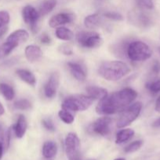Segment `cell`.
Wrapping results in <instances>:
<instances>
[{
    "mask_svg": "<svg viewBox=\"0 0 160 160\" xmlns=\"http://www.w3.org/2000/svg\"><path fill=\"white\" fill-rule=\"evenodd\" d=\"M111 119L108 117H100L89 126V130L92 133L100 136H107L111 132Z\"/></svg>",
    "mask_w": 160,
    "mask_h": 160,
    "instance_id": "obj_8",
    "label": "cell"
},
{
    "mask_svg": "<svg viewBox=\"0 0 160 160\" xmlns=\"http://www.w3.org/2000/svg\"><path fill=\"white\" fill-rule=\"evenodd\" d=\"M137 97V92L130 88H125L100 100L96 112L100 115H111L122 112Z\"/></svg>",
    "mask_w": 160,
    "mask_h": 160,
    "instance_id": "obj_1",
    "label": "cell"
},
{
    "mask_svg": "<svg viewBox=\"0 0 160 160\" xmlns=\"http://www.w3.org/2000/svg\"><path fill=\"white\" fill-rule=\"evenodd\" d=\"M142 103L140 102L130 105L128 107L125 108L123 111H122L120 117L117 122V127L119 128H123L131 124L134 120L137 119L141 114L142 109Z\"/></svg>",
    "mask_w": 160,
    "mask_h": 160,
    "instance_id": "obj_5",
    "label": "cell"
},
{
    "mask_svg": "<svg viewBox=\"0 0 160 160\" xmlns=\"http://www.w3.org/2000/svg\"><path fill=\"white\" fill-rule=\"evenodd\" d=\"M55 34L58 39L62 41H71L74 38L73 32L68 28H64V27L58 28L55 31Z\"/></svg>",
    "mask_w": 160,
    "mask_h": 160,
    "instance_id": "obj_23",
    "label": "cell"
},
{
    "mask_svg": "<svg viewBox=\"0 0 160 160\" xmlns=\"http://www.w3.org/2000/svg\"><path fill=\"white\" fill-rule=\"evenodd\" d=\"M24 54L28 62H35L39 61L42 58V52L39 46L31 45H28L25 48Z\"/></svg>",
    "mask_w": 160,
    "mask_h": 160,
    "instance_id": "obj_14",
    "label": "cell"
},
{
    "mask_svg": "<svg viewBox=\"0 0 160 160\" xmlns=\"http://www.w3.org/2000/svg\"><path fill=\"white\" fill-rule=\"evenodd\" d=\"M4 112H5L4 107H3V106L2 105V103L0 102V117L3 115V114H4Z\"/></svg>",
    "mask_w": 160,
    "mask_h": 160,
    "instance_id": "obj_40",
    "label": "cell"
},
{
    "mask_svg": "<svg viewBox=\"0 0 160 160\" xmlns=\"http://www.w3.org/2000/svg\"><path fill=\"white\" fill-rule=\"evenodd\" d=\"M75 20V15L70 12H61L53 16L49 21V25L51 28H56L58 26L72 23Z\"/></svg>",
    "mask_w": 160,
    "mask_h": 160,
    "instance_id": "obj_12",
    "label": "cell"
},
{
    "mask_svg": "<svg viewBox=\"0 0 160 160\" xmlns=\"http://www.w3.org/2000/svg\"><path fill=\"white\" fill-rule=\"evenodd\" d=\"M93 98L88 95H74L67 97L62 103L63 109L66 110L78 112L89 109L93 103Z\"/></svg>",
    "mask_w": 160,
    "mask_h": 160,
    "instance_id": "obj_4",
    "label": "cell"
},
{
    "mask_svg": "<svg viewBox=\"0 0 160 160\" xmlns=\"http://www.w3.org/2000/svg\"><path fill=\"white\" fill-rule=\"evenodd\" d=\"M60 84V75L55 72L49 78L46 84L44 86V94L48 98H53L56 95V91Z\"/></svg>",
    "mask_w": 160,
    "mask_h": 160,
    "instance_id": "obj_10",
    "label": "cell"
},
{
    "mask_svg": "<svg viewBox=\"0 0 160 160\" xmlns=\"http://www.w3.org/2000/svg\"><path fill=\"white\" fill-rule=\"evenodd\" d=\"M28 38H29V34L28 33V31H26L25 30L20 29L13 31L12 34H9L6 41L14 42L19 45L20 43L26 42Z\"/></svg>",
    "mask_w": 160,
    "mask_h": 160,
    "instance_id": "obj_16",
    "label": "cell"
},
{
    "mask_svg": "<svg viewBox=\"0 0 160 160\" xmlns=\"http://www.w3.org/2000/svg\"><path fill=\"white\" fill-rule=\"evenodd\" d=\"M58 116H59L60 119L62 120L64 123H65L66 124H71L74 122V117L66 109H61L58 112Z\"/></svg>",
    "mask_w": 160,
    "mask_h": 160,
    "instance_id": "obj_27",
    "label": "cell"
},
{
    "mask_svg": "<svg viewBox=\"0 0 160 160\" xmlns=\"http://www.w3.org/2000/svg\"><path fill=\"white\" fill-rule=\"evenodd\" d=\"M102 24V18L100 14L93 13L87 16L84 19V25L86 28L90 30L96 29Z\"/></svg>",
    "mask_w": 160,
    "mask_h": 160,
    "instance_id": "obj_17",
    "label": "cell"
},
{
    "mask_svg": "<svg viewBox=\"0 0 160 160\" xmlns=\"http://www.w3.org/2000/svg\"><path fill=\"white\" fill-rule=\"evenodd\" d=\"M80 141L75 133H69L65 138V152L68 160H80Z\"/></svg>",
    "mask_w": 160,
    "mask_h": 160,
    "instance_id": "obj_7",
    "label": "cell"
},
{
    "mask_svg": "<svg viewBox=\"0 0 160 160\" xmlns=\"http://www.w3.org/2000/svg\"><path fill=\"white\" fill-rule=\"evenodd\" d=\"M39 41H40L42 44H45V45L50 44L52 42L51 38H50V35L47 34L46 33H43V34L40 36V38H39Z\"/></svg>",
    "mask_w": 160,
    "mask_h": 160,
    "instance_id": "obj_35",
    "label": "cell"
},
{
    "mask_svg": "<svg viewBox=\"0 0 160 160\" xmlns=\"http://www.w3.org/2000/svg\"><path fill=\"white\" fill-rule=\"evenodd\" d=\"M144 145V142L141 140L135 141V142H132L130 145H127L125 148H124V152L125 153H132L138 151L141 147Z\"/></svg>",
    "mask_w": 160,
    "mask_h": 160,
    "instance_id": "obj_28",
    "label": "cell"
},
{
    "mask_svg": "<svg viewBox=\"0 0 160 160\" xmlns=\"http://www.w3.org/2000/svg\"><path fill=\"white\" fill-rule=\"evenodd\" d=\"M158 52H159V54H160V47H158Z\"/></svg>",
    "mask_w": 160,
    "mask_h": 160,
    "instance_id": "obj_43",
    "label": "cell"
},
{
    "mask_svg": "<svg viewBox=\"0 0 160 160\" xmlns=\"http://www.w3.org/2000/svg\"><path fill=\"white\" fill-rule=\"evenodd\" d=\"M60 51L65 56H71V55L73 54V50H72V47L68 45H66V44L62 45L60 47Z\"/></svg>",
    "mask_w": 160,
    "mask_h": 160,
    "instance_id": "obj_34",
    "label": "cell"
},
{
    "mask_svg": "<svg viewBox=\"0 0 160 160\" xmlns=\"http://www.w3.org/2000/svg\"><path fill=\"white\" fill-rule=\"evenodd\" d=\"M3 142L0 141V160H1L2 157H3Z\"/></svg>",
    "mask_w": 160,
    "mask_h": 160,
    "instance_id": "obj_39",
    "label": "cell"
},
{
    "mask_svg": "<svg viewBox=\"0 0 160 160\" xmlns=\"http://www.w3.org/2000/svg\"><path fill=\"white\" fill-rule=\"evenodd\" d=\"M17 46H18L17 44L6 41L5 43L0 45V59H3L9 54H10L11 52Z\"/></svg>",
    "mask_w": 160,
    "mask_h": 160,
    "instance_id": "obj_25",
    "label": "cell"
},
{
    "mask_svg": "<svg viewBox=\"0 0 160 160\" xmlns=\"http://www.w3.org/2000/svg\"><path fill=\"white\" fill-rule=\"evenodd\" d=\"M2 131V127H1V124H0V132H1Z\"/></svg>",
    "mask_w": 160,
    "mask_h": 160,
    "instance_id": "obj_44",
    "label": "cell"
},
{
    "mask_svg": "<svg viewBox=\"0 0 160 160\" xmlns=\"http://www.w3.org/2000/svg\"><path fill=\"white\" fill-rule=\"evenodd\" d=\"M130 72V67L121 61H106L102 62L98 69L100 76L108 81H119Z\"/></svg>",
    "mask_w": 160,
    "mask_h": 160,
    "instance_id": "obj_2",
    "label": "cell"
},
{
    "mask_svg": "<svg viewBox=\"0 0 160 160\" xmlns=\"http://www.w3.org/2000/svg\"><path fill=\"white\" fill-rule=\"evenodd\" d=\"M155 110L158 112H160V96L157 98L156 102H155Z\"/></svg>",
    "mask_w": 160,
    "mask_h": 160,
    "instance_id": "obj_36",
    "label": "cell"
},
{
    "mask_svg": "<svg viewBox=\"0 0 160 160\" xmlns=\"http://www.w3.org/2000/svg\"><path fill=\"white\" fill-rule=\"evenodd\" d=\"M0 92L3 95V97L8 101L13 100L15 96V92H14L13 88L9 84H6V83L0 84Z\"/></svg>",
    "mask_w": 160,
    "mask_h": 160,
    "instance_id": "obj_24",
    "label": "cell"
},
{
    "mask_svg": "<svg viewBox=\"0 0 160 160\" xmlns=\"http://www.w3.org/2000/svg\"><path fill=\"white\" fill-rule=\"evenodd\" d=\"M13 106L16 109H19V110H27V109H29L31 107V103L30 102L29 100L23 98V99L16 101L14 102Z\"/></svg>",
    "mask_w": 160,
    "mask_h": 160,
    "instance_id": "obj_29",
    "label": "cell"
},
{
    "mask_svg": "<svg viewBox=\"0 0 160 160\" xmlns=\"http://www.w3.org/2000/svg\"><path fill=\"white\" fill-rule=\"evenodd\" d=\"M152 126H153L154 128H160V117L154 121V123H152Z\"/></svg>",
    "mask_w": 160,
    "mask_h": 160,
    "instance_id": "obj_38",
    "label": "cell"
},
{
    "mask_svg": "<svg viewBox=\"0 0 160 160\" xmlns=\"http://www.w3.org/2000/svg\"><path fill=\"white\" fill-rule=\"evenodd\" d=\"M67 67H68L69 70L74 78L77 80L78 81H83L86 78V73L84 67L78 62H67Z\"/></svg>",
    "mask_w": 160,
    "mask_h": 160,
    "instance_id": "obj_13",
    "label": "cell"
},
{
    "mask_svg": "<svg viewBox=\"0 0 160 160\" xmlns=\"http://www.w3.org/2000/svg\"><path fill=\"white\" fill-rule=\"evenodd\" d=\"M56 6V0H45L40 4L39 8V13L40 17L47 15L51 12Z\"/></svg>",
    "mask_w": 160,
    "mask_h": 160,
    "instance_id": "obj_22",
    "label": "cell"
},
{
    "mask_svg": "<svg viewBox=\"0 0 160 160\" xmlns=\"http://www.w3.org/2000/svg\"><path fill=\"white\" fill-rule=\"evenodd\" d=\"M129 20L132 24L136 25L141 28H145L150 26L152 20L147 14L140 11H132L129 13Z\"/></svg>",
    "mask_w": 160,
    "mask_h": 160,
    "instance_id": "obj_11",
    "label": "cell"
},
{
    "mask_svg": "<svg viewBox=\"0 0 160 160\" xmlns=\"http://www.w3.org/2000/svg\"><path fill=\"white\" fill-rule=\"evenodd\" d=\"M88 96L93 99H102L108 95V91L97 86H88L86 88Z\"/></svg>",
    "mask_w": 160,
    "mask_h": 160,
    "instance_id": "obj_18",
    "label": "cell"
},
{
    "mask_svg": "<svg viewBox=\"0 0 160 160\" xmlns=\"http://www.w3.org/2000/svg\"><path fill=\"white\" fill-rule=\"evenodd\" d=\"M10 20V17H9V12L6 11H0V28L5 27Z\"/></svg>",
    "mask_w": 160,
    "mask_h": 160,
    "instance_id": "obj_32",
    "label": "cell"
},
{
    "mask_svg": "<svg viewBox=\"0 0 160 160\" xmlns=\"http://www.w3.org/2000/svg\"><path fill=\"white\" fill-rule=\"evenodd\" d=\"M27 128H28V122H27L26 118L24 116L20 115L15 125L13 128L16 137L17 138H22L26 133Z\"/></svg>",
    "mask_w": 160,
    "mask_h": 160,
    "instance_id": "obj_15",
    "label": "cell"
},
{
    "mask_svg": "<svg viewBox=\"0 0 160 160\" xmlns=\"http://www.w3.org/2000/svg\"><path fill=\"white\" fill-rule=\"evenodd\" d=\"M76 39L80 46L86 48H97L103 42L100 34L95 31H80L77 34Z\"/></svg>",
    "mask_w": 160,
    "mask_h": 160,
    "instance_id": "obj_6",
    "label": "cell"
},
{
    "mask_svg": "<svg viewBox=\"0 0 160 160\" xmlns=\"http://www.w3.org/2000/svg\"><path fill=\"white\" fill-rule=\"evenodd\" d=\"M115 160H125V159H122V158H119V159H115Z\"/></svg>",
    "mask_w": 160,
    "mask_h": 160,
    "instance_id": "obj_42",
    "label": "cell"
},
{
    "mask_svg": "<svg viewBox=\"0 0 160 160\" xmlns=\"http://www.w3.org/2000/svg\"><path fill=\"white\" fill-rule=\"evenodd\" d=\"M138 6L140 8L146 9H152L154 7V3L152 0H136Z\"/></svg>",
    "mask_w": 160,
    "mask_h": 160,
    "instance_id": "obj_31",
    "label": "cell"
},
{
    "mask_svg": "<svg viewBox=\"0 0 160 160\" xmlns=\"http://www.w3.org/2000/svg\"><path fill=\"white\" fill-rule=\"evenodd\" d=\"M22 17L23 20L27 24H28L31 28V31L34 33L37 32L38 30V22H39L40 15L39 11L36 10L35 8L28 5L24 6L22 10Z\"/></svg>",
    "mask_w": 160,
    "mask_h": 160,
    "instance_id": "obj_9",
    "label": "cell"
},
{
    "mask_svg": "<svg viewBox=\"0 0 160 160\" xmlns=\"http://www.w3.org/2000/svg\"><path fill=\"white\" fill-rule=\"evenodd\" d=\"M42 125H43L44 128L49 131H55V126L53 124V121H52L50 119L46 118V119H43L42 121Z\"/></svg>",
    "mask_w": 160,
    "mask_h": 160,
    "instance_id": "obj_33",
    "label": "cell"
},
{
    "mask_svg": "<svg viewBox=\"0 0 160 160\" xmlns=\"http://www.w3.org/2000/svg\"><path fill=\"white\" fill-rule=\"evenodd\" d=\"M103 17L107 19H109L111 20H115V21H121L123 20V17L121 15L119 12H115V11H107L103 13Z\"/></svg>",
    "mask_w": 160,
    "mask_h": 160,
    "instance_id": "obj_30",
    "label": "cell"
},
{
    "mask_svg": "<svg viewBox=\"0 0 160 160\" xmlns=\"http://www.w3.org/2000/svg\"><path fill=\"white\" fill-rule=\"evenodd\" d=\"M134 135V131L130 128L127 129H123L119 131L116 134L115 138V143L116 144H122L124 142H126L127 141L130 140Z\"/></svg>",
    "mask_w": 160,
    "mask_h": 160,
    "instance_id": "obj_21",
    "label": "cell"
},
{
    "mask_svg": "<svg viewBox=\"0 0 160 160\" xmlns=\"http://www.w3.org/2000/svg\"><path fill=\"white\" fill-rule=\"evenodd\" d=\"M126 56L133 62H143L150 59L152 51L150 47L141 41H134L127 45Z\"/></svg>",
    "mask_w": 160,
    "mask_h": 160,
    "instance_id": "obj_3",
    "label": "cell"
},
{
    "mask_svg": "<svg viewBox=\"0 0 160 160\" xmlns=\"http://www.w3.org/2000/svg\"><path fill=\"white\" fill-rule=\"evenodd\" d=\"M57 152V146L54 142L48 141L43 144L42 146V156L45 159H52L54 157Z\"/></svg>",
    "mask_w": 160,
    "mask_h": 160,
    "instance_id": "obj_19",
    "label": "cell"
},
{
    "mask_svg": "<svg viewBox=\"0 0 160 160\" xmlns=\"http://www.w3.org/2000/svg\"><path fill=\"white\" fill-rule=\"evenodd\" d=\"M145 87L147 90L150 93L155 95L160 92V78L158 79L153 80V81H150L145 84Z\"/></svg>",
    "mask_w": 160,
    "mask_h": 160,
    "instance_id": "obj_26",
    "label": "cell"
},
{
    "mask_svg": "<svg viewBox=\"0 0 160 160\" xmlns=\"http://www.w3.org/2000/svg\"><path fill=\"white\" fill-rule=\"evenodd\" d=\"M7 31H8V28L6 26L3 27V28H0V38L3 37V36L7 32Z\"/></svg>",
    "mask_w": 160,
    "mask_h": 160,
    "instance_id": "obj_37",
    "label": "cell"
},
{
    "mask_svg": "<svg viewBox=\"0 0 160 160\" xmlns=\"http://www.w3.org/2000/svg\"><path fill=\"white\" fill-rule=\"evenodd\" d=\"M94 1L97 4H100V3H103L104 2H105V0H94Z\"/></svg>",
    "mask_w": 160,
    "mask_h": 160,
    "instance_id": "obj_41",
    "label": "cell"
},
{
    "mask_svg": "<svg viewBox=\"0 0 160 160\" xmlns=\"http://www.w3.org/2000/svg\"><path fill=\"white\" fill-rule=\"evenodd\" d=\"M17 76L23 81L27 83L29 85L34 87L36 84V78L31 71L24 69H19L16 71Z\"/></svg>",
    "mask_w": 160,
    "mask_h": 160,
    "instance_id": "obj_20",
    "label": "cell"
}]
</instances>
